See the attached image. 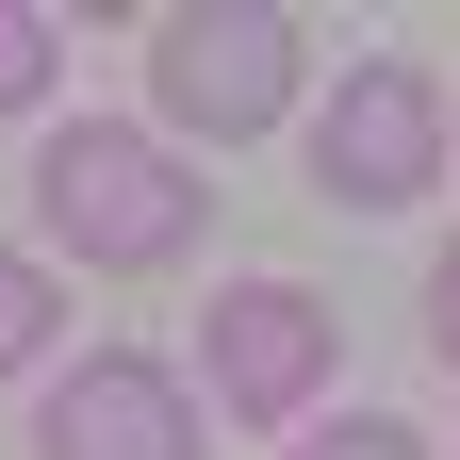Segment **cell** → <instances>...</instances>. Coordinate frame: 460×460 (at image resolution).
<instances>
[{"label": "cell", "mask_w": 460, "mask_h": 460, "mask_svg": "<svg viewBox=\"0 0 460 460\" xmlns=\"http://www.w3.org/2000/svg\"><path fill=\"white\" fill-rule=\"evenodd\" d=\"M428 345H444V362H460V263L428 279Z\"/></svg>", "instance_id": "9"}, {"label": "cell", "mask_w": 460, "mask_h": 460, "mask_svg": "<svg viewBox=\"0 0 460 460\" xmlns=\"http://www.w3.org/2000/svg\"><path fill=\"white\" fill-rule=\"evenodd\" d=\"M148 99L181 115V132H214V148L279 132V99H296V17H279V0H198V17H164Z\"/></svg>", "instance_id": "2"}, {"label": "cell", "mask_w": 460, "mask_h": 460, "mask_svg": "<svg viewBox=\"0 0 460 460\" xmlns=\"http://www.w3.org/2000/svg\"><path fill=\"white\" fill-rule=\"evenodd\" d=\"M33 214L66 230L83 263H164V247L198 230V164H181V148H148V132H99V115H83V132H49Z\"/></svg>", "instance_id": "1"}, {"label": "cell", "mask_w": 460, "mask_h": 460, "mask_svg": "<svg viewBox=\"0 0 460 460\" xmlns=\"http://www.w3.org/2000/svg\"><path fill=\"white\" fill-rule=\"evenodd\" d=\"M296 460H428V444H411V428H394V411H345V428H313Z\"/></svg>", "instance_id": "8"}, {"label": "cell", "mask_w": 460, "mask_h": 460, "mask_svg": "<svg viewBox=\"0 0 460 460\" xmlns=\"http://www.w3.org/2000/svg\"><path fill=\"white\" fill-rule=\"evenodd\" d=\"M49 313H66V296H49V263H17V247H0V378H17V362H49Z\"/></svg>", "instance_id": "6"}, {"label": "cell", "mask_w": 460, "mask_h": 460, "mask_svg": "<svg viewBox=\"0 0 460 460\" xmlns=\"http://www.w3.org/2000/svg\"><path fill=\"white\" fill-rule=\"evenodd\" d=\"M33 460H198V394L132 362V345H99V362H66V394L33 411Z\"/></svg>", "instance_id": "4"}, {"label": "cell", "mask_w": 460, "mask_h": 460, "mask_svg": "<svg viewBox=\"0 0 460 460\" xmlns=\"http://www.w3.org/2000/svg\"><path fill=\"white\" fill-rule=\"evenodd\" d=\"M198 362H214V411H263V428H279V411L329 378V296H296V279H230Z\"/></svg>", "instance_id": "5"}, {"label": "cell", "mask_w": 460, "mask_h": 460, "mask_svg": "<svg viewBox=\"0 0 460 460\" xmlns=\"http://www.w3.org/2000/svg\"><path fill=\"white\" fill-rule=\"evenodd\" d=\"M49 99V0H0V115Z\"/></svg>", "instance_id": "7"}, {"label": "cell", "mask_w": 460, "mask_h": 460, "mask_svg": "<svg viewBox=\"0 0 460 460\" xmlns=\"http://www.w3.org/2000/svg\"><path fill=\"white\" fill-rule=\"evenodd\" d=\"M313 181L362 198V214L428 198V181H444V83H428V66H345L329 132H313Z\"/></svg>", "instance_id": "3"}]
</instances>
